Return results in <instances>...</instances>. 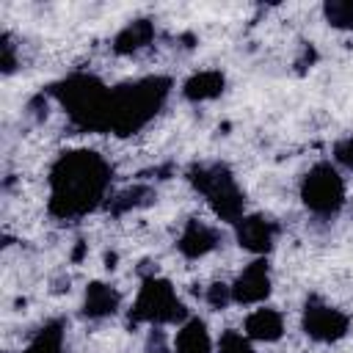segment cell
<instances>
[{"mask_svg":"<svg viewBox=\"0 0 353 353\" xmlns=\"http://www.w3.org/2000/svg\"><path fill=\"white\" fill-rule=\"evenodd\" d=\"M168 94V80L165 77H146L132 85H121L108 91L105 102V116H102V130H113L119 135H130L141 124L152 119V113L163 105Z\"/></svg>","mask_w":353,"mask_h":353,"instance_id":"obj_2","label":"cell"},{"mask_svg":"<svg viewBox=\"0 0 353 353\" xmlns=\"http://www.w3.org/2000/svg\"><path fill=\"white\" fill-rule=\"evenodd\" d=\"M301 199L314 215H334L345 204V179L336 165L317 163L301 182Z\"/></svg>","mask_w":353,"mask_h":353,"instance_id":"obj_5","label":"cell"},{"mask_svg":"<svg viewBox=\"0 0 353 353\" xmlns=\"http://www.w3.org/2000/svg\"><path fill=\"white\" fill-rule=\"evenodd\" d=\"M237 240L245 251L262 256L265 251H270V245L276 240V226L265 215H243L237 221Z\"/></svg>","mask_w":353,"mask_h":353,"instance_id":"obj_8","label":"cell"},{"mask_svg":"<svg viewBox=\"0 0 353 353\" xmlns=\"http://www.w3.org/2000/svg\"><path fill=\"white\" fill-rule=\"evenodd\" d=\"M152 36H154L152 22H146V19H135V22H130V25H127V28H124V30L116 36L113 50H116V52H121V55L135 52V50L146 47V44L152 41Z\"/></svg>","mask_w":353,"mask_h":353,"instance_id":"obj_14","label":"cell"},{"mask_svg":"<svg viewBox=\"0 0 353 353\" xmlns=\"http://www.w3.org/2000/svg\"><path fill=\"white\" fill-rule=\"evenodd\" d=\"M83 309H85L88 317L113 314V312L119 309V292H116L113 287H108V284L94 281V284H88V290H85V303H83Z\"/></svg>","mask_w":353,"mask_h":353,"instance_id":"obj_13","label":"cell"},{"mask_svg":"<svg viewBox=\"0 0 353 353\" xmlns=\"http://www.w3.org/2000/svg\"><path fill=\"white\" fill-rule=\"evenodd\" d=\"M218 353H254V347L243 331H223L218 342Z\"/></svg>","mask_w":353,"mask_h":353,"instance_id":"obj_16","label":"cell"},{"mask_svg":"<svg viewBox=\"0 0 353 353\" xmlns=\"http://www.w3.org/2000/svg\"><path fill=\"white\" fill-rule=\"evenodd\" d=\"M190 179L207 196V201L212 204L218 218H223L229 223H237L243 218V193L223 165H199V168H193Z\"/></svg>","mask_w":353,"mask_h":353,"instance_id":"obj_4","label":"cell"},{"mask_svg":"<svg viewBox=\"0 0 353 353\" xmlns=\"http://www.w3.org/2000/svg\"><path fill=\"white\" fill-rule=\"evenodd\" d=\"M218 240H221L218 229H212V226H207V223H201V221H190V223L185 226V232H182L176 248H179L188 259H199V256L210 254V251L218 245Z\"/></svg>","mask_w":353,"mask_h":353,"instance_id":"obj_10","label":"cell"},{"mask_svg":"<svg viewBox=\"0 0 353 353\" xmlns=\"http://www.w3.org/2000/svg\"><path fill=\"white\" fill-rule=\"evenodd\" d=\"M270 295V270H268V259L256 256L251 265H245L234 284H232V303L240 306H251V303H262Z\"/></svg>","mask_w":353,"mask_h":353,"instance_id":"obj_7","label":"cell"},{"mask_svg":"<svg viewBox=\"0 0 353 353\" xmlns=\"http://www.w3.org/2000/svg\"><path fill=\"white\" fill-rule=\"evenodd\" d=\"M174 353H212V336L199 317H188L171 339Z\"/></svg>","mask_w":353,"mask_h":353,"instance_id":"obj_11","label":"cell"},{"mask_svg":"<svg viewBox=\"0 0 353 353\" xmlns=\"http://www.w3.org/2000/svg\"><path fill=\"white\" fill-rule=\"evenodd\" d=\"M325 17L336 28H353V3H328Z\"/></svg>","mask_w":353,"mask_h":353,"instance_id":"obj_17","label":"cell"},{"mask_svg":"<svg viewBox=\"0 0 353 353\" xmlns=\"http://www.w3.org/2000/svg\"><path fill=\"white\" fill-rule=\"evenodd\" d=\"M223 91V74L221 72H199L193 74L185 85H182V94L190 99V102H204V99H215L218 94Z\"/></svg>","mask_w":353,"mask_h":353,"instance_id":"obj_12","label":"cell"},{"mask_svg":"<svg viewBox=\"0 0 353 353\" xmlns=\"http://www.w3.org/2000/svg\"><path fill=\"white\" fill-rule=\"evenodd\" d=\"M63 325L61 323H47L33 342L25 347V353H61V339H63Z\"/></svg>","mask_w":353,"mask_h":353,"instance_id":"obj_15","label":"cell"},{"mask_svg":"<svg viewBox=\"0 0 353 353\" xmlns=\"http://www.w3.org/2000/svg\"><path fill=\"white\" fill-rule=\"evenodd\" d=\"M243 334H245L251 342H276V339H281V334H284V317H281L279 309L259 306V309H254V312L245 317Z\"/></svg>","mask_w":353,"mask_h":353,"instance_id":"obj_9","label":"cell"},{"mask_svg":"<svg viewBox=\"0 0 353 353\" xmlns=\"http://www.w3.org/2000/svg\"><path fill=\"white\" fill-rule=\"evenodd\" d=\"M350 317L323 301H309L303 309V331L317 342H336L347 334Z\"/></svg>","mask_w":353,"mask_h":353,"instance_id":"obj_6","label":"cell"},{"mask_svg":"<svg viewBox=\"0 0 353 353\" xmlns=\"http://www.w3.org/2000/svg\"><path fill=\"white\" fill-rule=\"evenodd\" d=\"M207 303L212 306V309H223V306H229L232 303V284H212L210 290H207Z\"/></svg>","mask_w":353,"mask_h":353,"instance_id":"obj_18","label":"cell"},{"mask_svg":"<svg viewBox=\"0 0 353 353\" xmlns=\"http://www.w3.org/2000/svg\"><path fill=\"white\" fill-rule=\"evenodd\" d=\"M130 317L138 323H152V325H165V323H185V306L179 303L174 287L163 279H146L132 309Z\"/></svg>","mask_w":353,"mask_h":353,"instance_id":"obj_3","label":"cell"},{"mask_svg":"<svg viewBox=\"0 0 353 353\" xmlns=\"http://www.w3.org/2000/svg\"><path fill=\"white\" fill-rule=\"evenodd\" d=\"M110 182V168L97 152H66L50 168V212L72 218L94 210Z\"/></svg>","mask_w":353,"mask_h":353,"instance_id":"obj_1","label":"cell"},{"mask_svg":"<svg viewBox=\"0 0 353 353\" xmlns=\"http://www.w3.org/2000/svg\"><path fill=\"white\" fill-rule=\"evenodd\" d=\"M334 160H336V165L353 168V135L336 141V146H334Z\"/></svg>","mask_w":353,"mask_h":353,"instance_id":"obj_19","label":"cell"}]
</instances>
